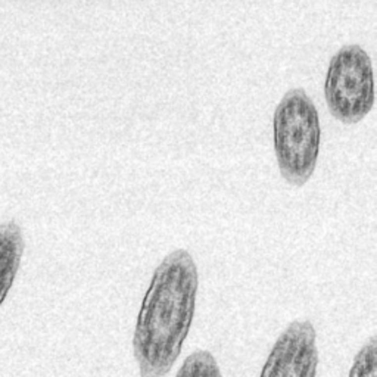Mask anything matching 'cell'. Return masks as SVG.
<instances>
[{
  "mask_svg": "<svg viewBox=\"0 0 377 377\" xmlns=\"http://www.w3.org/2000/svg\"><path fill=\"white\" fill-rule=\"evenodd\" d=\"M349 377H377L376 336H372L355 355Z\"/></svg>",
  "mask_w": 377,
  "mask_h": 377,
  "instance_id": "obj_7",
  "label": "cell"
},
{
  "mask_svg": "<svg viewBox=\"0 0 377 377\" xmlns=\"http://www.w3.org/2000/svg\"><path fill=\"white\" fill-rule=\"evenodd\" d=\"M197 287V265L185 248L170 252L155 268L133 336L140 377H164L174 367L193 321Z\"/></svg>",
  "mask_w": 377,
  "mask_h": 377,
  "instance_id": "obj_1",
  "label": "cell"
},
{
  "mask_svg": "<svg viewBox=\"0 0 377 377\" xmlns=\"http://www.w3.org/2000/svg\"><path fill=\"white\" fill-rule=\"evenodd\" d=\"M321 143V124L310 94L295 87L279 100L273 115V144L280 174L304 185L314 173Z\"/></svg>",
  "mask_w": 377,
  "mask_h": 377,
  "instance_id": "obj_2",
  "label": "cell"
},
{
  "mask_svg": "<svg viewBox=\"0 0 377 377\" xmlns=\"http://www.w3.org/2000/svg\"><path fill=\"white\" fill-rule=\"evenodd\" d=\"M375 71L367 50L360 45H345L331 56L324 97L330 112L342 123L363 120L375 105Z\"/></svg>",
  "mask_w": 377,
  "mask_h": 377,
  "instance_id": "obj_3",
  "label": "cell"
},
{
  "mask_svg": "<svg viewBox=\"0 0 377 377\" xmlns=\"http://www.w3.org/2000/svg\"><path fill=\"white\" fill-rule=\"evenodd\" d=\"M22 237L19 229L12 224L0 227V304L7 293L22 253Z\"/></svg>",
  "mask_w": 377,
  "mask_h": 377,
  "instance_id": "obj_5",
  "label": "cell"
},
{
  "mask_svg": "<svg viewBox=\"0 0 377 377\" xmlns=\"http://www.w3.org/2000/svg\"><path fill=\"white\" fill-rule=\"evenodd\" d=\"M176 377H223L215 357L205 349L194 351L185 360Z\"/></svg>",
  "mask_w": 377,
  "mask_h": 377,
  "instance_id": "obj_6",
  "label": "cell"
},
{
  "mask_svg": "<svg viewBox=\"0 0 377 377\" xmlns=\"http://www.w3.org/2000/svg\"><path fill=\"white\" fill-rule=\"evenodd\" d=\"M318 348L314 324L292 321L277 337L259 377H315Z\"/></svg>",
  "mask_w": 377,
  "mask_h": 377,
  "instance_id": "obj_4",
  "label": "cell"
}]
</instances>
